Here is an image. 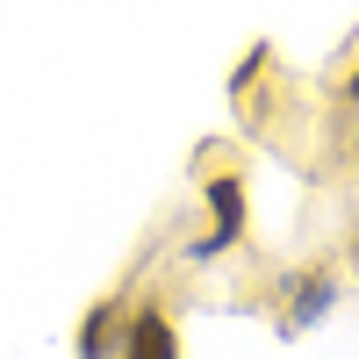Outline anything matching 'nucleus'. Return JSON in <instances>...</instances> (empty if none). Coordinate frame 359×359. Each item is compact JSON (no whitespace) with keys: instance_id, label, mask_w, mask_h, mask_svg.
Masks as SVG:
<instances>
[{"instance_id":"f257e3e1","label":"nucleus","mask_w":359,"mask_h":359,"mask_svg":"<svg viewBox=\"0 0 359 359\" xmlns=\"http://www.w3.org/2000/svg\"><path fill=\"white\" fill-rule=\"evenodd\" d=\"M201 201H208V237H194V259H223L230 245H245L252 237V194H245V172L223 165V172H208L201 180Z\"/></svg>"},{"instance_id":"0eeeda50","label":"nucleus","mask_w":359,"mask_h":359,"mask_svg":"<svg viewBox=\"0 0 359 359\" xmlns=\"http://www.w3.org/2000/svg\"><path fill=\"white\" fill-rule=\"evenodd\" d=\"M352 252H359V245H352Z\"/></svg>"},{"instance_id":"f03ea898","label":"nucleus","mask_w":359,"mask_h":359,"mask_svg":"<svg viewBox=\"0 0 359 359\" xmlns=\"http://www.w3.org/2000/svg\"><path fill=\"white\" fill-rule=\"evenodd\" d=\"M331 309H338V266H302V273L280 280V316H273V331H280V338H302V331H316Z\"/></svg>"},{"instance_id":"39448f33","label":"nucleus","mask_w":359,"mask_h":359,"mask_svg":"<svg viewBox=\"0 0 359 359\" xmlns=\"http://www.w3.org/2000/svg\"><path fill=\"white\" fill-rule=\"evenodd\" d=\"M266 65H273V43H252V50H245V65H237V72H230V101H245V94H252V86L266 79Z\"/></svg>"},{"instance_id":"423d86ee","label":"nucleus","mask_w":359,"mask_h":359,"mask_svg":"<svg viewBox=\"0 0 359 359\" xmlns=\"http://www.w3.org/2000/svg\"><path fill=\"white\" fill-rule=\"evenodd\" d=\"M338 108H359V65H352V72L338 79Z\"/></svg>"},{"instance_id":"20e7f679","label":"nucleus","mask_w":359,"mask_h":359,"mask_svg":"<svg viewBox=\"0 0 359 359\" xmlns=\"http://www.w3.org/2000/svg\"><path fill=\"white\" fill-rule=\"evenodd\" d=\"M123 331H130V294L115 287V294H101V302L79 316L72 352H79V359H115V352H123Z\"/></svg>"},{"instance_id":"7ed1b4c3","label":"nucleus","mask_w":359,"mask_h":359,"mask_svg":"<svg viewBox=\"0 0 359 359\" xmlns=\"http://www.w3.org/2000/svg\"><path fill=\"white\" fill-rule=\"evenodd\" d=\"M115 359H180V331L158 294H144V302H130V331H123V352Z\"/></svg>"}]
</instances>
